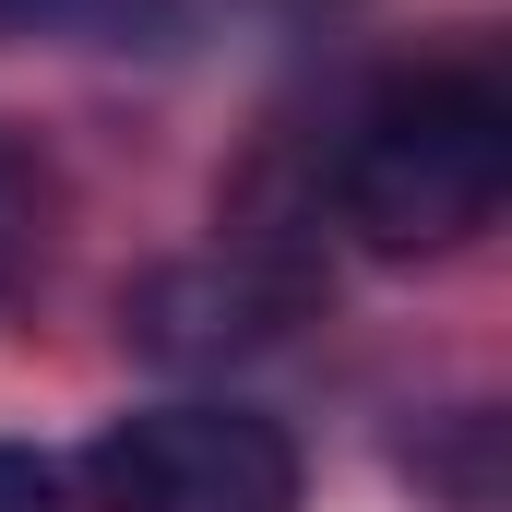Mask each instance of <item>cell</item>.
Segmentation results:
<instances>
[{"mask_svg":"<svg viewBox=\"0 0 512 512\" xmlns=\"http://www.w3.org/2000/svg\"><path fill=\"white\" fill-rule=\"evenodd\" d=\"M512 191V108L489 72H393L334 143V227L370 262L465 251Z\"/></svg>","mask_w":512,"mask_h":512,"instance_id":"6da1fadb","label":"cell"},{"mask_svg":"<svg viewBox=\"0 0 512 512\" xmlns=\"http://www.w3.org/2000/svg\"><path fill=\"white\" fill-rule=\"evenodd\" d=\"M96 512H298V441L251 405H143L84 453Z\"/></svg>","mask_w":512,"mask_h":512,"instance_id":"7a4b0ae2","label":"cell"},{"mask_svg":"<svg viewBox=\"0 0 512 512\" xmlns=\"http://www.w3.org/2000/svg\"><path fill=\"white\" fill-rule=\"evenodd\" d=\"M286 310H298V286H274L251 262H179L131 298V346L143 358H251L286 334Z\"/></svg>","mask_w":512,"mask_h":512,"instance_id":"3957f363","label":"cell"},{"mask_svg":"<svg viewBox=\"0 0 512 512\" xmlns=\"http://www.w3.org/2000/svg\"><path fill=\"white\" fill-rule=\"evenodd\" d=\"M0 512H72V477L36 441H0Z\"/></svg>","mask_w":512,"mask_h":512,"instance_id":"5b68a950","label":"cell"},{"mask_svg":"<svg viewBox=\"0 0 512 512\" xmlns=\"http://www.w3.org/2000/svg\"><path fill=\"white\" fill-rule=\"evenodd\" d=\"M36 262V167L0 143V298H12V274Z\"/></svg>","mask_w":512,"mask_h":512,"instance_id":"277c9868","label":"cell"}]
</instances>
